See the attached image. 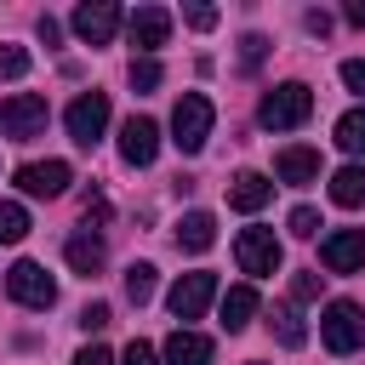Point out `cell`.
Segmentation results:
<instances>
[{
  "label": "cell",
  "instance_id": "6da1fadb",
  "mask_svg": "<svg viewBox=\"0 0 365 365\" xmlns=\"http://www.w3.org/2000/svg\"><path fill=\"white\" fill-rule=\"evenodd\" d=\"M308 114H314V91H308L302 80H285V86L262 91V108H257V120H262L268 131H291V125H302Z\"/></svg>",
  "mask_w": 365,
  "mask_h": 365
},
{
  "label": "cell",
  "instance_id": "7a4b0ae2",
  "mask_svg": "<svg viewBox=\"0 0 365 365\" xmlns=\"http://www.w3.org/2000/svg\"><path fill=\"white\" fill-rule=\"evenodd\" d=\"M211 120H217L211 97L182 91V97H177V108H171V143H177L182 154H200V148H205V137H211Z\"/></svg>",
  "mask_w": 365,
  "mask_h": 365
},
{
  "label": "cell",
  "instance_id": "3957f363",
  "mask_svg": "<svg viewBox=\"0 0 365 365\" xmlns=\"http://www.w3.org/2000/svg\"><path fill=\"white\" fill-rule=\"evenodd\" d=\"M319 342H325L331 354H354V348H365V308L348 302V297H336V302L319 314Z\"/></svg>",
  "mask_w": 365,
  "mask_h": 365
},
{
  "label": "cell",
  "instance_id": "277c9868",
  "mask_svg": "<svg viewBox=\"0 0 365 365\" xmlns=\"http://www.w3.org/2000/svg\"><path fill=\"white\" fill-rule=\"evenodd\" d=\"M46 120H51V108H46V97H34V91H17V97H6V103H0V131H6L11 143L40 137V131H46Z\"/></svg>",
  "mask_w": 365,
  "mask_h": 365
},
{
  "label": "cell",
  "instance_id": "5b68a950",
  "mask_svg": "<svg viewBox=\"0 0 365 365\" xmlns=\"http://www.w3.org/2000/svg\"><path fill=\"white\" fill-rule=\"evenodd\" d=\"M234 262H240V274L268 279V274L279 268V240H274V228H240V240H234Z\"/></svg>",
  "mask_w": 365,
  "mask_h": 365
},
{
  "label": "cell",
  "instance_id": "8992f818",
  "mask_svg": "<svg viewBox=\"0 0 365 365\" xmlns=\"http://www.w3.org/2000/svg\"><path fill=\"white\" fill-rule=\"evenodd\" d=\"M6 291H11V302H23V308H51L57 302V279L40 268V262H11L6 268Z\"/></svg>",
  "mask_w": 365,
  "mask_h": 365
},
{
  "label": "cell",
  "instance_id": "52a82bcc",
  "mask_svg": "<svg viewBox=\"0 0 365 365\" xmlns=\"http://www.w3.org/2000/svg\"><path fill=\"white\" fill-rule=\"evenodd\" d=\"M63 125H68V137H74L80 148H91V143L103 137V125H108V91H80V97L68 103Z\"/></svg>",
  "mask_w": 365,
  "mask_h": 365
},
{
  "label": "cell",
  "instance_id": "ba28073f",
  "mask_svg": "<svg viewBox=\"0 0 365 365\" xmlns=\"http://www.w3.org/2000/svg\"><path fill=\"white\" fill-rule=\"evenodd\" d=\"M211 297H217V274H211V268H194V274H182V279L171 285L165 302H171L177 319H200V314L211 308Z\"/></svg>",
  "mask_w": 365,
  "mask_h": 365
},
{
  "label": "cell",
  "instance_id": "9c48e42d",
  "mask_svg": "<svg viewBox=\"0 0 365 365\" xmlns=\"http://www.w3.org/2000/svg\"><path fill=\"white\" fill-rule=\"evenodd\" d=\"M68 182H74L68 160H29V165H17V188L34 194V200H57Z\"/></svg>",
  "mask_w": 365,
  "mask_h": 365
},
{
  "label": "cell",
  "instance_id": "30bf717a",
  "mask_svg": "<svg viewBox=\"0 0 365 365\" xmlns=\"http://www.w3.org/2000/svg\"><path fill=\"white\" fill-rule=\"evenodd\" d=\"M125 40L148 57V51H160L165 40H171V11L165 6H137L131 17H125Z\"/></svg>",
  "mask_w": 365,
  "mask_h": 365
},
{
  "label": "cell",
  "instance_id": "8fae6325",
  "mask_svg": "<svg viewBox=\"0 0 365 365\" xmlns=\"http://www.w3.org/2000/svg\"><path fill=\"white\" fill-rule=\"evenodd\" d=\"M319 262H325L331 274L365 268V228H336V234H325V240H319Z\"/></svg>",
  "mask_w": 365,
  "mask_h": 365
},
{
  "label": "cell",
  "instance_id": "7c38bea8",
  "mask_svg": "<svg viewBox=\"0 0 365 365\" xmlns=\"http://www.w3.org/2000/svg\"><path fill=\"white\" fill-rule=\"evenodd\" d=\"M154 154H160V125L148 114H131L120 125V160L125 165H154Z\"/></svg>",
  "mask_w": 365,
  "mask_h": 365
},
{
  "label": "cell",
  "instance_id": "4fadbf2b",
  "mask_svg": "<svg viewBox=\"0 0 365 365\" xmlns=\"http://www.w3.org/2000/svg\"><path fill=\"white\" fill-rule=\"evenodd\" d=\"M114 29H120V6H114V0H86V6L74 11V34H80L86 46H108Z\"/></svg>",
  "mask_w": 365,
  "mask_h": 365
},
{
  "label": "cell",
  "instance_id": "5bb4252c",
  "mask_svg": "<svg viewBox=\"0 0 365 365\" xmlns=\"http://www.w3.org/2000/svg\"><path fill=\"white\" fill-rule=\"evenodd\" d=\"M274 177H279V182H291V188L319 182V148H308V143L279 148V154H274Z\"/></svg>",
  "mask_w": 365,
  "mask_h": 365
},
{
  "label": "cell",
  "instance_id": "9a60e30c",
  "mask_svg": "<svg viewBox=\"0 0 365 365\" xmlns=\"http://www.w3.org/2000/svg\"><path fill=\"white\" fill-rule=\"evenodd\" d=\"M268 200H274V182H268L262 171H240V177L228 182V205H234V211H245V217H251V211H262Z\"/></svg>",
  "mask_w": 365,
  "mask_h": 365
},
{
  "label": "cell",
  "instance_id": "2e32d148",
  "mask_svg": "<svg viewBox=\"0 0 365 365\" xmlns=\"http://www.w3.org/2000/svg\"><path fill=\"white\" fill-rule=\"evenodd\" d=\"M165 365H211V336L177 325V331L165 336Z\"/></svg>",
  "mask_w": 365,
  "mask_h": 365
},
{
  "label": "cell",
  "instance_id": "e0dca14e",
  "mask_svg": "<svg viewBox=\"0 0 365 365\" xmlns=\"http://www.w3.org/2000/svg\"><path fill=\"white\" fill-rule=\"evenodd\" d=\"M217 245V217L211 211H182L177 217V251H211Z\"/></svg>",
  "mask_w": 365,
  "mask_h": 365
},
{
  "label": "cell",
  "instance_id": "ac0fdd59",
  "mask_svg": "<svg viewBox=\"0 0 365 365\" xmlns=\"http://www.w3.org/2000/svg\"><path fill=\"white\" fill-rule=\"evenodd\" d=\"M257 308H262L257 285H228V291H222V331H245Z\"/></svg>",
  "mask_w": 365,
  "mask_h": 365
},
{
  "label": "cell",
  "instance_id": "d6986e66",
  "mask_svg": "<svg viewBox=\"0 0 365 365\" xmlns=\"http://www.w3.org/2000/svg\"><path fill=\"white\" fill-rule=\"evenodd\" d=\"M63 257H68V268H74V274H86V279H91V274H103V262H108V251H103V240H97V234H74V240L63 245Z\"/></svg>",
  "mask_w": 365,
  "mask_h": 365
},
{
  "label": "cell",
  "instance_id": "ffe728a7",
  "mask_svg": "<svg viewBox=\"0 0 365 365\" xmlns=\"http://www.w3.org/2000/svg\"><path fill=\"white\" fill-rule=\"evenodd\" d=\"M331 205H342V211H359L365 205V165H342L331 177Z\"/></svg>",
  "mask_w": 365,
  "mask_h": 365
},
{
  "label": "cell",
  "instance_id": "44dd1931",
  "mask_svg": "<svg viewBox=\"0 0 365 365\" xmlns=\"http://www.w3.org/2000/svg\"><path fill=\"white\" fill-rule=\"evenodd\" d=\"M268 331L279 336V348H302V342H308V331H302V319H297L291 302H274V308H268Z\"/></svg>",
  "mask_w": 365,
  "mask_h": 365
},
{
  "label": "cell",
  "instance_id": "7402d4cb",
  "mask_svg": "<svg viewBox=\"0 0 365 365\" xmlns=\"http://www.w3.org/2000/svg\"><path fill=\"white\" fill-rule=\"evenodd\" d=\"M336 148L365 154V108H348V114L336 120Z\"/></svg>",
  "mask_w": 365,
  "mask_h": 365
},
{
  "label": "cell",
  "instance_id": "603a6c76",
  "mask_svg": "<svg viewBox=\"0 0 365 365\" xmlns=\"http://www.w3.org/2000/svg\"><path fill=\"white\" fill-rule=\"evenodd\" d=\"M125 80H131V91H160V80H165V68L154 63V57H131V68H125Z\"/></svg>",
  "mask_w": 365,
  "mask_h": 365
},
{
  "label": "cell",
  "instance_id": "cb8c5ba5",
  "mask_svg": "<svg viewBox=\"0 0 365 365\" xmlns=\"http://www.w3.org/2000/svg\"><path fill=\"white\" fill-rule=\"evenodd\" d=\"M29 234V211L17 200H0V245H17Z\"/></svg>",
  "mask_w": 365,
  "mask_h": 365
},
{
  "label": "cell",
  "instance_id": "d4e9b609",
  "mask_svg": "<svg viewBox=\"0 0 365 365\" xmlns=\"http://www.w3.org/2000/svg\"><path fill=\"white\" fill-rule=\"evenodd\" d=\"M125 297H131L137 308L154 297V262H131V268H125Z\"/></svg>",
  "mask_w": 365,
  "mask_h": 365
},
{
  "label": "cell",
  "instance_id": "484cf974",
  "mask_svg": "<svg viewBox=\"0 0 365 365\" xmlns=\"http://www.w3.org/2000/svg\"><path fill=\"white\" fill-rule=\"evenodd\" d=\"M285 222H291V234H297V240H314V234H319V211H314V205H297Z\"/></svg>",
  "mask_w": 365,
  "mask_h": 365
},
{
  "label": "cell",
  "instance_id": "4316f807",
  "mask_svg": "<svg viewBox=\"0 0 365 365\" xmlns=\"http://www.w3.org/2000/svg\"><path fill=\"white\" fill-rule=\"evenodd\" d=\"M0 74H6V80H23V74H29V51H23V46H0Z\"/></svg>",
  "mask_w": 365,
  "mask_h": 365
},
{
  "label": "cell",
  "instance_id": "83f0119b",
  "mask_svg": "<svg viewBox=\"0 0 365 365\" xmlns=\"http://www.w3.org/2000/svg\"><path fill=\"white\" fill-rule=\"evenodd\" d=\"M262 57H268V40H262V34H245V40H240V68H257Z\"/></svg>",
  "mask_w": 365,
  "mask_h": 365
},
{
  "label": "cell",
  "instance_id": "f1b7e54d",
  "mask_svg": "<svg viewBox=\"0 0 365 365\" xmlns=\"http://www.w3.org/2000/svg\"><path fill=\"white\" fill-rule=\"evenodd\" d=\"M314 297H319V274H314V268H302V274L291 279V302H314Z\"/></svg>",
  "mask_w": 365,
  "mask_h": 365
},
{
  "label": "cell",
  "instance_id": "f546056e",
  "mask_svg": "<svg viewBox=\"0 0 365 365\" xmlns=\"http://www.w3.org/2000/svg\"><path fill=\"white\" fill-rule=\"evenodd\" d=\"M120 365H160V359H154V348H148L143 336H131V342H125V354H120Z\"/></svg>",
  "mask_w": 365,
  "mask_h": 365
},
{
  "label": "cell",
  "instance_id": "4dcf8cb0",
  "mask_svg": "<svg viewBox=\"0 0 365 365\" xmlns=\"http://www.w3.org/2000/svg\"><path fill=\"white\" fill-rule=\"evenodd\" d=\"M108 319H114V314H108V302H86V308H80V325H86V331H103Z\"/></svg>",
  "mask_w": 365,
  "mask_h": 365
},
{
  "label": "cell",
  "instance_id": "1f68e13d",
  "mask_svg": "<svg viewBox=\"0 0 365 365\" xmlns=\"http://www.w3.org/2000/svg\"><path fill=\"white\" fill-rule=\"evenodd\" d=\"M342 86L365 97V57H348V63H342Z\"/></svg>",
  "mask_w": 365,
  "mask_h": 365
},
{
  "label": "cell",
  "instance_id": "d6a6232c",
  "mask_svg": "<svg viewBox=\"0 0 365 365\" xmlns=\"http://www.w3.org/2000/svg\"><path fill=\"white\" fill-rule=\"evenodd\" d=\"M74 365H114V354H108L103 342H86V348L74 354Z\"/></svg>",
  "mask_w": 365,
  "mask_h": 365
},
{
  "label": "cell",
  "instance_id": "836d02e7",
  "mask_svg": "<svg viewBox=\"0 0 365 365\" xmlns=\"http://www.w3.org/2000/svg\"><path fill=\"white\" fill-rule=\"evenodd\" d=\"M182 17H188L194 29H217V6H188Z\"/></svg>",
  "mask_w": 365,
  "mask_h": 365
},
{
  "label": "cell",
  "instance_id": "e575fe53",
  "mask_svg": "<svg viewBox=\"0 0 365 365\" xmlns=\"http://www.w3.org/2000/svg\"><path fill=\"white\" fill-rule=\"evenodd\" d=\"M103 217H108V200L91 188V194H86V222H103Z\"/></svg>",
  "mask_w": 365,
  "mask_h": 365
},
{
  "label": "cell",
  "instance_id": "d590c367",
  "mask_svg": "<svg viewBox=\"0 0 365 365\" xmlns=\"http://www.w3.org/2000/svg\"><path fill=\"white\" fill-rule=\"evenodd\" d=\"M302 23H308V34H319V40H325V34H331V17H325V11H308V17H302Z\"/></svg>",
  "mask_w": 365,
  "mask_h": 365
},
{
  "label": "cell",
  "instance_id": "8d00e7d4",
  "mask_svg": "<svg viewBox=\"0 0 365 365\" xmlns=\"http://www.w3.org/2000/svg\"><path fill=\"white\" fill-rule=\"evenodd\" d=\"M40 40H46V46H57V40H63V29H57V17H40Z\"/></svg>",
  "mask_w": 365,
  "mask_h": 365
},
{
  "label": "cell",
  "instance_id": "74e56055",
  "mask_svg": "<svg viewBox=\"0 0 365 365\" xmlns=\"http://www.w3.org/2000/svg\"><path fill=\"white\" fill-rule=\"evenodd\" d=\"M342 17H348L354 29H365V0H348V11H342Z\"/></svg>",
  "mask_w": 365,
  "mask_h": 365
},
{
  "label": "cell",
  "instance_id": "f35d334b",
  "mask_svg": "<svg viewBox=\"0 0 365 365\" xmlns=\"http://www.w3.org/2000/svg\"><path fill=\"white\" fill-rule=\"evenodd\" d=\"M251 365H257V359H251Z\"/></svg>",
  "mask_w": 365,
  "mask_h": 365
}]
</instances>
